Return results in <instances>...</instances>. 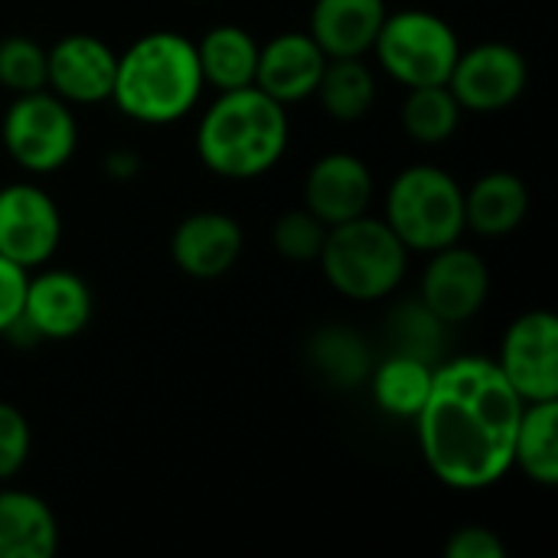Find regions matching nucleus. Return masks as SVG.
I'll list each match as a JSON object with an SVG mask.
<instances>
[{"instance_id":"obj_1","label":"nucleus","mask_w":558,"mask_h":558,"mask_svg":"<svg viewBox=\"0 0 558 558\" xmlns=\"http://www.w3.org/2000/svg\"><path fill=\"white\" fill-rule=\"evenodd\" d=\"M526 402L497 360L458 356L435 366L415 435L428 471L451 490L474 494L513 471V438Z\"/></svg>"},{"instance_id":"obj_2","label":"nucleus","mask_w":558,"mask_h":558,"mask_svg":"<svg viewBox=\"0 0 558 558\" xmlns=\"http://www.w3.org/2000/svg\"><path fill=\"white\" fill-rule=\"evenodd\" d=\"M196 43L177 29H154L118 52L111 101L137 124L163 128L183 121L203 98Z\"/></svg>"},{"instance_id":"obj_3","label":"nucleus","mask_w":558,"mask_h":558,"mask_svg":"<svg viewBox=\"0 0 558 558\" xmlns=\"http://www.w3.org/2000/svg\"><path fill=\"white\" fill-rule=\"evenodd\" d=\"M291 121L281 101L255 85L219 92L196 124V154L222 180H255L288 150Z\"/></svg>"},{"instance_id":"obj_4","label":"nucleus","mask_w":558,"mask_h":558,"mask_svg":"<svg viewBox=\"0 0 558 558\" xmlns=\"http://www.w3.org/2000/svg\"><path fill=\"white\" fill-rule=\"evenodd\" d=\"M409 255L412 252L399 242L386 219L366 213L350 222L330 226L317 262L337 294L356 304H373L396 294L409 271Z\"/></svg>"},{"instance_id":"obj_5","label":"nucleus","mask_w":558,"mask_h":558,"mask_svg":"<svg viewBox=\"0 0 558 558\" xmlns=\"http://www.w3.org/2000/svg\"><path fill=\"white\" fill-rule=\"evenodd\" d=\"M383 219L409 252H438L468 232L464 186L435 163H412L389 183Z\"/></svg>"},{"instance_id":"obj_6","label":"nucleus","mask_w":558,"mask_h":558,"mask_svg":"<svg viewBox=\"0 0 558 558\" xmlns=\"http://www.w3.org/2000/svg\"><path fill=\"white\" fill-rule=\"evenodd\" d=\"M373 52L379 69L402 88L448 85V75L461 56V39L445 16L409 7L386 13Z\"/></svg>"},{"instance_id":"obj_7","label":"nucleus","mask_w":558,"mask_h":558,"mask_svg":"<svg viewBox=\"0 0 558 558\" xmlns=\"http://www.w3.org/2000/svg\"><path fill=\"white\" fill-rule=\"evenodd\" d=\"M0 141L7 157L23 173L49 177L75 157L78 121L69 101H62L49 88H36L26 95H13L0 121Z\"/></svg>"},{"instance_id":"obj_8","label":"nucleus","mask_w":558,"mask_h":558,"mask_svg":"<svg viewBox=\"0 0 558 558\" xmlns=\"http://www.w3.org/2000/svg\"><path fill=\"white\" fill-rule=\"evenodd\" d=\"M62 242V213L59 203L29 180L0 186V255L36 271L52 262Z\"/></svg>"},{"instance_id":"obj_9","label":"nucleus","mask_w":558,"mask_h":558,"mask_svg":"<svg viewBox=\"0 0 558 558\" xmlns=\"http://www.w3.org/2000/svg\"><path fill=\"white\" fill-rule=\"evenodd\" d=\"M530 85V62L510 43H481L461 49L448 88L464 111L494 114L523 98Z\"/></svg>"},{"instance_id":"obj_10","label":"nucleus","mask_w":558,"mask_h":558,"mask_svg":"<svg viewBox=\"0 0 558 558\" xmlns=\"http://www.w3.org/2000/svg\"><path fill=\"white\" fill-rule=\"evenodd\" d=\"M500 373L523 402L558 399V320L553 311L520 314L500 343Z\"/></svg>"},{"instance_id":"obj_11","label":"nucleus","mask_w":558,"mask_h":558,"mask_svg":"<svg viewBox=\"0 0 558 558\" xmlns=\"http://www.w3.org/2000/svg\"><path fill=\"white\" fill-rule=\"evenodd\" d=\"M490 298V268L481 252L461 242L428 252V265L418 281V301L445 324H468L484 311Z\"/></svg>"},{"instance_id":"obj_12","label":"nucleus","mask_w":558,"mask_h":558,"mask_svg":"<svg viewBox=\"0 0 558 558\" xmlns=\"http://www.w3.org/2000/svg\"><path fill=\"white\" fill-rule=\"evenodd\" d=\"M95 314V298L88 281L69 268H36L26 278L23 307L16 327L36 340H72L88 330Z\"/></svg>"},{"instance_id":"obj_13","label":"nucleus","mask_w":558,"mask_h":558,"mask_svg":"<svg viewBox=\"0 0 558 558\" xmlns=\"http://www.w3.org/2000/svg\"><path fill=\"white\" fill-rule=\"evenodd\" d=\"M118 52L92 33H69L46 49V88L69 105L111 101Z\"/></svg>"},{"instance_id":"obj_14","label":"nucleus","mask_w":558,"mask_h":558,"mask_svg":"<svg viewBox=\"0 0 558 558\" xmlns=\"http://www.w3.org/2000/svg\"><path fill=\"white\" fill-rule=\"evenodd\" d=\"M245 248V232L239 219L219 209H199L177 222L170 235L173 265L193 281H216L229 275Z\"/></svg>"},{"instance_id":"obj_15","label":"nucleus","mask_w":558,"mask_h":558,"mask_svg":"<svg viewBox=\"0 0 558 558\" xmlns=\"http://www.w3.org/2000/svg\"><path fill=\"white\" fill-rule=\"evenodd\" d=\"M376 199V180L363 157L333 150L311 163L304 177V206L330 229L366 216Z\"/></svg>"},{"instance_id":"obj_16","label":"nucleus","mask_w":558,"mask_h":558,"mask_svg":"<svg viewBox=\"0 0 558 558\" xmlns=\"http://www.w3.org/2000/svg\"><path fill=\"white\" fill-rule=\"evenodd\" d=\"M327 56L311 33H278L258 46L255 88L281 105L307 101L317 92Z\"/></svg>"},{"instance_id":"obj_17","label":"nucleus","mask_w":558,"mask_h":558,"mask_svg":"<svg viewBox=\"0 0 558 558\" xmlns=\"http://www.w3.org/2000/svg\"><path fill=\"white\" fill-rule=\"evenodd\" d=\"M386 0H314L307 33L327 59L366 56L383 29Z\"/></svg>"},{"instance_id":"obj_18","label":"nucleus","mask_w":558,"mask_h":558,"mask_svg":"<svg viewBox=\"0 0 558 558\" xmlns=\"http://www.w3.org/2000/svg\"><path fill=\"white\" fill-rule=\"evenodd\" d=\"M530 190L510 170H490L464 190V226L484 239H504L526 222Z\"/></svg>"},{"instance_id":"obj_19","label":"nucleus","mask_w":558,"mask_h":558,"mask_svg":"<svg viewBox=\"0 0 558 558\" xmlns=\"http://www.w3.org/2000/svg\"><path fill=\"white\" fill-rule=\"evenodd\" d=\"M56 549L52 507L29 490H0V558H52Z\"/></svg>"},{"instance_id":"obj_20","label":"nucleus","mask_w":558,"mask_h":558,"mask_svg":"<svg viewBox=\"0 0 558 558\" xmlns=\"http://www.w3.org/2000/svg\"><path fill=\"white\" fill-rule=\"evenodd\" d=\"M203 82L216 92H232L255 85V65H258V43L245 26L219 23L206 29L196 43Z\"/></svg>"},{"instance_id":"obj_21","label":"nucleus","mask_w":558,"mask_h":558,"mask_svg":"<svg viewBox=\"0 0 558 558\" xmlns=\"http://www.w3.org/2000/svg\"><path fill=\"white\" fill-rule=\"evenodd\" d=\"M432 376H435V363L412 356V353H389L386 360H379L369 369V389L376 405L392 415V418H415L418 409L428 399L432 389Z\"/></svg>"},{"instance_id":"obj_22","label":"nucleus","mask_w":558,"mask_h":558,"mask_svg":"<svg viewBox=\"0 0 558 558\" xmlns=\"http://www.w3.org/2000/svg\"><path fill=\"white\" fill-rule=\"evenodd\" d=\"M376 92V72L369 69L366 56H343L327 59L314 98L320 101L324 114H330L340 124H353L373 111Z\"/></svg>"},{"instance_id":"obj_23","label":"nucleus","mask_w":558,"mask_h":558,"mask_svg":"<svg viewBox=\"0 0 558 558\" xmlns=\"http://www.w3.org/2000/svg\"><path fill=\"white\" fill-rule=\"evenodd\" d=\"M513 468L539 487L558 484V399L526 402L513 438Z\"/></svg>"},{"instance_id":"obj_24","label":"nucleus","mask_w":558,"mask_h":558,"mask_svg":"<svg viewBox=\"0 0 558 558\" xmlns=\"http://www.w3.org/2000/svg\"><path fill=\"white\" fill-rule=\"evenodd\" d=\"M307 356H311L314 369L324 373V379L340 389L363 386L373 369V353H369L366 340L347 327L317 330L307 343Z\"/></svg>"},{"instance_id":"obj_25","label":"nucleus","mask_w":558,"mask_h":558,"mask_svg":"<svg viewBox=\"0 0 558 558\" xmlns=\"http://www.w3.org/2000/svg\"><path fill=\"white\" fill-rule=\"evenodd\" d=\"M464 108L451 95L448 85H418L405 92L402 101V128L415 144L438 147L451 141V134L461 128Z\"/></svg>"},{"instance_id":"obj_26","label":"nucleus","mask_w":558,"mask_h":558,"mask_svg":"<svg viewBox=\"0 0 558 558\" xmlns=\"http://www.w3.org/2000/svg\"><path fill=\"white\" fill-rule=\"evenodd\" d=\"M0 88L26 95L46 88V46L33 36L13 33L0 39Z\"/></svg>"},{"instance_id":"obj_27","label":"nucleus","mask_w":558,"mask_h":558,"mask_svg":"<svg viewBox=\"0 0 558 558\" xmlns=\"http://www.w3.org/2000/svg\"><path fill=\"white\" fill-rule=\"evenodd\" d=\"M389 337L396 353H412L428 363H435L441 343H445V324L422 304H405L389 317Z\"/></svg>"},{"instance_id":"obj_28","label":"nucleus","mask_w":558,"mask_h":558,"mask_svg":"<svg viewBox=\"0 0 558 558\" xmlns=\"http://www.w3.org/2000/svg\"><path fill=\"white\" fill-rule=\"evenodd\" d=\"M324 235H327V226L307 206H301V209H288L278 216L271 229V245L288 262H317Z\"/></svg>"},{"instance_id":"obj_29","label":"nucleus","mask_w":558,"mask_h":558,"mask_svg":"<svg viewBox=\"0 0 558 558\" xmlns=\"http://www.w3.org/2000/svg\"><path fill=\"white\" fill-rule=\"evenodd\" d=\"M29 445L33 435L26 415L16 405L0 402V481H10L23 471L29 458Z\"/></svg>"},{"instance_id":"obj_30","label":"nucleus","mask_w":558,"mask_h":558,"mask_svg":"<svg viewBox=\"0 0 558 558\" xmlns=\"http://www.w3.org/2000/svg\"><path fill=\"white\" fill-rule=\"evenodd\" d=\"M445 556L448 558H504L507 556V546L504 539L490 530V526H481V523H471V526H461L448 536L445 543Z\"/></svg>"},{"instance_id":"obj_31","label":"nucleus","mask_w":558,"mask_h":558,"mask_svg":"<svg viewBox=\"0 0 558 558\" xmlns=\"http://www.w3.org/2000/svg\"><path fill=\"white\" fill-rule=\"evenodd\" d=\"M26 278H29V271H23L20 265H13L10 258L0 255V337H10V330L20 320Z\"/></svg>"},{"instance_id":"obj_32","label":"nucleus","mask_w":558,"mask_h":558,"mask_svg":"<svg viewBox=\"0 0 558 558\" xmlns=\"http://www.w3.org/2000/svg\"><path fill=\"white\" fill-rule=\"evenodd\" d=\"M105 173L114 177V180H131L141 173V157L131 154V150H114L105 157Z\"/></svg>"}]
</instances>
